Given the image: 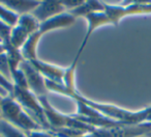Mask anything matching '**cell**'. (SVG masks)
Wrapping results in <instances>:
<instances>
[{"mask_svg":"<svg viewBox=\"0 0 151 137\" xmlns=\"http://www.w3.org/2000/svg\"><path fill=\"white\" fill-rule=\"evenodd\" d=\"M75 21L76 18L70 13L66 12V13H63L59 16H56V17L52 18L50 20L42 22L40 24V28H38L37 31L29 36L27 42L24 44V46L20 50L22 55H23L24 59L28 61L38 59L36 51H37V44L40 38H42V36H45L46 33H48V32L53 31V30L69 27V26L75 23Z\"/></svg>","mask_w":151,"mask_h":137,"instance_id":"1","label":"cell"},{"mask_svg":"<svg viewBox=\"0 0 151 137\" xmlns=\"http://www.w3.org/2000/svg\"><path fill=\"white\" fill-rule=\"evenodd\" d=\"M12 96L22 106V108L42 127V130H50V126H49L46 116H45L42 106L35 95H33L29 89L14 86V91Z\"/></svg>","mask_w":151,"mask_h":137,"instance_id":"2","label":"cell"},{"mask_svg":"<svg viewBox=\"0 0 151 137\" xmlns=\"http://www.w3.org/2000/svg\"><path fill=\"white\" fill-rule=\"evenodd\" d=\"M19 67L25 76L29 91L37 98L47 97L49 89L46 84V79L40 75V73L33 67V65L30 61L24 60L22 61Z\"/></svg>","mask_w":151,"mask_h":137,"instance_id":"3","label":"cell"},{"mask_svg":"<svg viewBox=\"0 0 151 137\" xmlns=\"http://www.w3.org/2000/svg\"><path fill=\"white\" fill-rule=\"evenodd\" d=\"M66 13L61 1H40L38 7L32 12V16L40 23Z\"/></svg>","mask_w":151,"mask_h":137,"instance_id":"4","label":"cell"},{"mask_svg":"<svg viewBox=\"0 0 151 137\" xmlns=\"http://www.w3.org/2000/svg\"><path fill=\"white\" fill-rule=\"evenodd\" d=\"M30 62L33 65V67L40 73V75L47 81L57 83V84H62L63 83V77H64L65 74L64 67L51 65V63L45 62V61L40 60V59H35V60H32Z\"/></svg>","mask_w":151,"mask_h":137,"instance_id":"5","label":"cell"},{"mask_svg":"<svg viewBox=\"0 0 151 137\" xmlns=\"http://www.w3.org/2000/svg\"><path fill=\"white\" fill-rule=\"evenodd\" d=\"M23 110L24 109L22 108V106L14 99L13 96L9 95L3 99L1 107H0V114L2 118L15 125Z\"/></svg>","mask_w":151,"mask_h":137,"instance_id":"6","label":"cell"},{"mask_svg":"<svg viewBox=\"0 0 151 137\" xmlns=\"http://www.w3.org/2000/svg\"><path fill=\"white\" fill-rule=\"evenodd\" d=\"M1 4L11 9L13 13L18 16L31 14L40 4V1H21V0H2L0 1Z\"/></svg>","mask_w":151,"mask_h":137,"instance_id":"7","label":"cell"},{"mask_svg":"<svg viewBox=\"0 0 151 137\" xmlns=\"http://www.w3.org/2000/svg\"><path fill=\"white\" fill-rule=\"evenodd\" d=\"M40 24V23L32 16V14H27V15L20 16L17 25L22 27L29 36H31L38 30Z\"/></svg>","mask_w":151,"mask_h":137,"instance_id":"8","label":"cell"},{"mask_svg":"<svg viewBox=\"0 0 151 137\" xmlns=\"http://www.w3.org/2000/svg\"><path fill=\"white\" fill-rule=\"evenodd\" d=\"M0 136L1 137H27L25 132L4 118L0 117Z\"/></svg>","mask_w":151,"mask_h":137,"instance_id":"9","label":"cell"},{"mask_svg":"<svg viewBox=\"0 0 151 137\" xmlns=\"http://www.w3.org/2000/svg\"><path fill=\"white\" fill-rule=\"evenodd\" d=\"M18 20H19V16L17 14L13 13L11 9L0 3V21L14 27L18 23Z\"/></svg>","mask_w":151,"mask_h":137,"instance_id":"10","label":"cell"},{"mask_svg":"<svg viewBox=\"0 0 151 137\" xmlns=\"http://www.w3.org/2000/svg\"><path fill=\"white\" fill-rule=\"evenodd\" d=\"M0 74L13 83V75H12L11 65H9V60H7V56L5 53L0 54Z\"/></svg>","mask_w":151,"mask_h":137,"instance_id":"11","label":"cell"},{"mask_svg":"<svg viewBox=\"0 0 151 137\" xmlns=\"http://www.w3.org/2000/svg\"><path fill=\"white\" fill-rule=\"evenodd\" d=\"M12 26L3 23L0 21V40L3 45L9 44L11 40V33H12Z\"/></svg>","mask_w":151,"mask_h":137,"instance_id":"12","label":"cell"},{"mask_svg":"<svg viewBox=\"0 0 151 137\" xmlns=\"http://www.w3.org/2000/svg\"><path fill=\"white\" fill-rule=\"evenodd\" d=\"M61 2H62L63 7H64L65 11L71 12L73 9H78L79 7H81L84 3V1L83 0H64V1H61Z\"/></svg>","mask_w":151,"mask_h":137,"instance_id":"13","label":"cell"},{"mask_svg":"<svg viewBox=\"0 0 151 137\" xmlns=\"http://www.w3.org/2000/svg\"><path fill=\"white\" fill-rule=\"evenodd\" d=\"M27 137H51V134L49 131L46 130H34V131H29V132L25 133Z\"/></svg>","mask_w":151,"mask_h":137,"instance_id":"14","label":"cell"},{"mask_svg":"<svg viewBox=\"0 0 151 137\" xmlns=\"http://www.w3.org/2000/svg\"><path fill=\"white\" fill-rule=\"evenodd\" d=\"M0 86H2L4 89H6L7 91H9V94H13L14 91V84L11 82V81H9L6 78H4V77L2 76V75L0 74Z\"/></svg>","mask_w":151,"mask_h":137,"instance_id":"15","label":"cell"},{"mask_svg":"<svg viewBox=\"0 0 151 137\" xmlns=\"http://www.w3.org/2000/svg\"><path fill=\"white\" fill-rule=\"evenodd\" d=\"M9 95H11V94H9L6 89H4L2 86H0V96H1V97L5 98V97H7V96H9Z\"/></svg>","mask_w":151,"mask_h":137,"instance_id":"16","label":"cell"},{"mask_svg":"<svg viewBox=\"0 0 151 137\" xmlns=\"http://www.w3.org/2000/svg\"><path fill=\"white\" fill-rule=\"evenodd\" d=\"M5 53V47L2 43H0V54H3Z\"/></svg>","mask_w":151,"mask_h":137,"instance_id":"17","label":"cell"},{"mask_svg":"<svg viewBox=\"0 0 151 137\" xmlns=\"http://www.w3.org/2000/svg\"><path fill=\"white\" fill-rule=\"evenodd\" d=\"M3 99H4V98H3V97H1V96H0V107H1V104H2Z\"/></svg>","mask_w":151,"mask_h":137,"instance_id":"18","label":"cell"},{"mask_svg":"<svg viewBox=\"0 0 151 137\" xmlns=\"http://www.w3.org/2000/svg\"><path fill=\"white\" fill-rule=\"evenodd\" d=\"M0 43H2V42H1V40H0Z\"/></svg>","mask_w":151,"mask_h":137,"instance_id":"19","label":"cell"},{"mask_svg":"<svg viewBox=\"0 0 151 137\" xmlns=\"http://www.w3.org/2000/svg\"><path fill=\"white\" fill-rule=\"evenodd\" d=\"M0 117H1V114H0Z\"/></svg>","mask_w":151,"mask_h":137,"instance_id":"20","label":"cell"},{"mask_svg":"<svg viewBox=\"0 0 151 137\" xmlns=\"http://www.w3.org/2000/svg\"><path fill=\"white\" fill-rule=\"evenodd\" d=\"M0 137H1V136H0Z\"/></svg>","mask_w":151,"mask_h":137,"instance_id":"21","label":"cell"}]
</instances>
